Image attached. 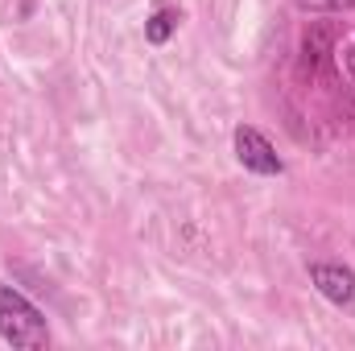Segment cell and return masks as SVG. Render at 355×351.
<instances>
[{"instance_id": "obj_1", "label": "cell", "mask_w": 355, "mask_h": 351, "mask_svg": "<svg viewBox=\"0 0 355 351\" xmlns=\"http://www.w3.org/2000/svg\"><path fill=\"white\" fill-rule=\"evenodd\" d=\"M0 339H8L12 348H46L50 343V327H46L42 310L4 281H0Z\"/></svg>"}, {"instance_id": "obj_2", "label": "cell", "mask_w": 355, "mask_h": 351, "mask_svg": "<svg viewBox=\"0 0 355 351\" xmlns=\"http://www.w3.org/2000/svg\"><path fill=\"white\" fill-rule=\"evenodd\" d=\"M236 157H240L244 170H252V174H261V178H272V174L285 170V162L277 157L272 141H268L261 128H252V124H240L236 128Z\"/></svg>"}, {"instance_id": "obj_3", "label": "cell", "mask_w": 355, "mask_h": 351, "mask_svg": "<svg viewBox=\"0 0 355 351\" xmlns=\"http://www.w3.org/2000/svg\"><path fill=\"white\" fill-rule=\"evenodd\" d=\"M310 281H314V289H318L327 302H335V306H352L355 302V273L347 264L314 261L310 264Z\"/></svg>"}, {"instance_id": "obj_4", "label": "cell", "mask_w": 355, "mask_h": 351, "mask_svg": "<svg viewBox=\"0 0 355 351\" xmlns=\"http://www.w3.org/2000/svg\"><path fill=\"white\" fill-rule=\"evenodd\" d=\"M178 21H182V12H178V8H170V4H166V8H157V12L145 21V37H149L153 46H166V42L174 37Z\"/></svg>"}, {"instance_id": "obj_5", "label": "cell", "mask_w": 355, "mask_h": 351, "mask_svg": "<svg viewBox=\"0 0 355 351\" xmlns=\"http://www.w3.org/2000/svg\"><path fill=\"white\" fill-rule=\"evenodd\" d=\"M302 12H347L355 8V0H297Z\"/></svg>"}, {"instance_id": "obj_6", "label": "cell", "mask_w": 355, "mask_h": 351, "mask_svg": "<svg viewBox=\"0 0 355 351\" xmlns=\"http://www.w3.org/2000/svg\"><path fill=\"white\" fill-rule=\"evenodd\" d=\"M343 62H347V71H352V79H355V46H347V50H343Z\"/></svg>"}]
</instances>
